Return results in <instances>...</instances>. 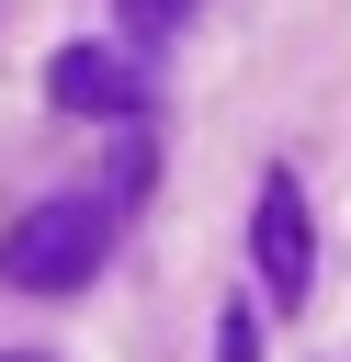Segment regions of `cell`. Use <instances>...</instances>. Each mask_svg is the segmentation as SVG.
I'll use <instances>...</instances> for the list:
<instances>
[{
  "label": "cell",
  "mask_w": 351,
  "mask_h": 362,
  "mask_svg": "<svg viewBox=\"0 0 351 362\" xmlns=\"http://www.w3.org/2000/svg\"><path fill=\"white\" fill-rule=\"evenodd\" d=\"M102 249H113V204H102V192H45V204H23V215L0 226V283H23V294H79V283L102 272Z\"/></svg>",
  "instance_id": "6da1fadb"
},
{
  "label": "cell",
  "mask_w": 351,
  "mask_h": 362,
  "mask_svg": "<svg viewBox=\"0 0 351 362\" xmlns=\"http://www.w3.org/2000/svg\"><path fill=\"white\" fill-rule=\"evenodd\" d=\"M249 260H260L272 317H294V305L317 294V226H306V181H294V170L260 181V204H249Z\"/></svg>",
  "instance_id": "7a4b0ae2"
},
{
  "label": "cell",
  "mask_w": 351,
  "mask_h": 362,
  "mask_svg": "<svg viewBox=\"0 0 351 362\" xmlns=\"http://www.w3.org/2000/svg\"><path fill=\"white\" fill-rule=\"evenodd\" d=\"M45 102H57V113H91V124H125V113L147 102V68H136L125 45H57V57H45Z\"/></svg>",
  "instance_id": "3957f363"
},
{
  "label": "cell",
  "mask_w": 351,
  "mask_h": 362,
  "mask_svg": "<svg viewBox=\"0 0 351 362\" xmlns=\"http://www.w3.org/2000/svg\"><path fill=\"white\" fill-rule=\"evenodd\" d=\"M113 11H125V34L159 45V34H181V11H204V0H113Z\"/></svg>",
  "instance_id": "277c9868"
},
{
  "label": "cell",
  "mask_w": 351,
  "mask_h": 362,
  "mask_svg": "<svg viewBox=\"0 0 351 362\" xmlns=\"http://www.w3.org/2000/svg\"><path fill=\"white\" fill-rule=\"evenodd\" d=\"M215 362H249V317H226V328H215Z\"/></svg>",
  "instance_id": "5b68a950"
},
{
  "label": "cell",
  "mask_w": 351,
  "mask_h": 362,
  "mask_svg": "<svg viewBox=\"0 0 351 362\" xmlns=\"http://www.w3.org/2000/svg\"><path fill=\"white\" fill-rule=\"evenodd\" d=\"M0 362H45V351H0Z\"/></svg>",
  "instance_id": "8992f818"
}]
</instances>
